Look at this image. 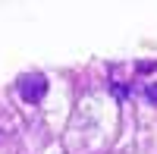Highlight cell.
Masks as SVG:
<instances>
[{
	"label": "cell",
	"instance_id": "6da1fadb",
	"mask_svg": "<svg viewBox=\"0 0 157 154\" xmlns=\"http://www.w3.org/2000/svg\"><path fill=\"white\" fill-rule=\"evenodd\" d=\"M16 88H19V94H22L25 104H38V101L47 94V79L41 72H25V75H19Z\"/></svg>",
	"mask_w": 157,
	"mask_h": 154
},
{
	"label": "cell",
	"instance_id": "7a4b0ae2",
	"mask_svg": "<svg viewBox=\"0 0 157 154\" xmlns=\"http://www.w3.org/2000/svg\"><path fill=\"white\" fill-rule=\"evenodd\" d=\"M145 98H148V104H154V107H157V82H151V85L145 88Z\"/></svg>",
	"mask_w": 157,
	"mask_h": 154
}]
</instances>
